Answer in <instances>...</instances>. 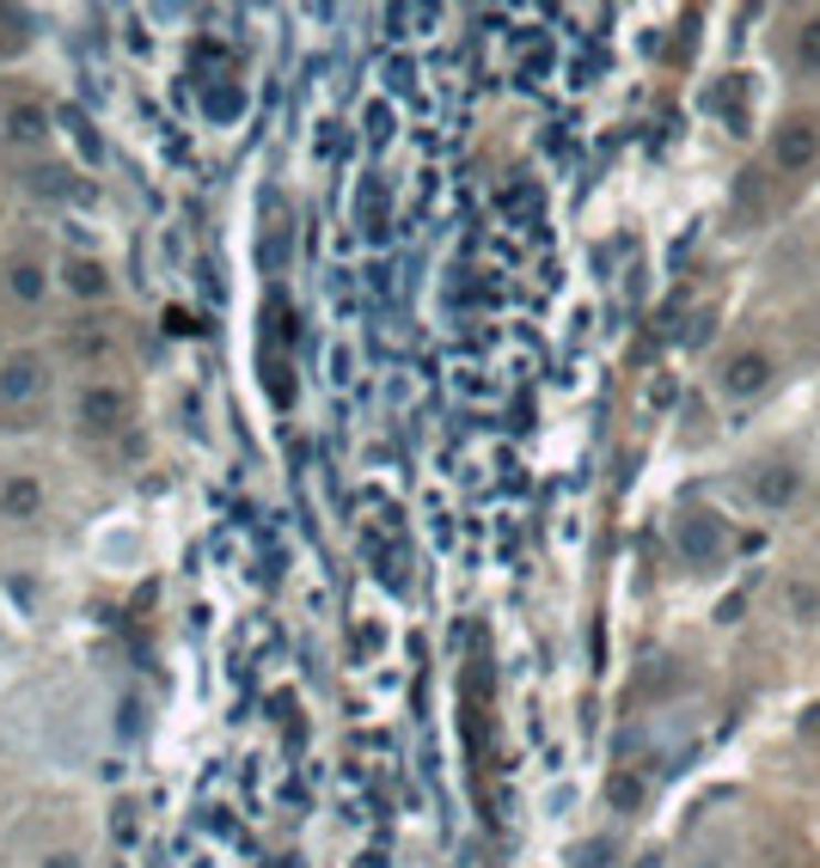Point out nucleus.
<instances>
[{
    "label": "nucleus",
    "instance_id": "1a4fd4ad",
    "mask_svg": "<svg viewBox=\"0 0 820 868\" xmlns=\"http://www.w3.org/2000/svg\"><path fill=\"white\" fill-rule=\"evenodd\" d=\"M62 282L80 294V300H105V294H111V269L98 264V257H67Z\"/></svg>",
    "mask_w": 820,
    "mask_h": 868
},
{
    "label": "nucleus",
    "instance_id": "dca6fc26",
    "mask_svg": "<svg viewBox=\"0 0 820 868\" xmlns=\"http://www.w3.org/2000/svg\"><path fill=\"white\" fill-rule=\"evenodd\" d=\"M31 184H38L43 197H67V190H74V171H67V166H43Z\"/></svg>",
    "mask_w": 820,
    "mask_h": 868
},
{
    "label": "nucleus",
    "instance_id": "f3484780",
    "mask_svg": "<svg viewBox=\"0 0 820 868\" xmlns=\"http://www.w3.org/2000/svg\"><path fill=\"white\" fill-rule=\"evenodd\" d=\"M43 868H80V856H74V850H55V856H50V862H43Z\"/></svg>",
    "mask_w": 820,
    "mask_h": 868
},
{
    "label": "nucleus",
    "instance_id": "6e6552de",
    "mask_svg": "<svg viewBox=\"0 0 820 868\" xmlns=\"http://www.w3.org/2000/svg\"><path fill=\"white\" fill-rule=\"evenodd\" d=\"M680 551H686L692 563H716V551H723V532H716V520H704V514H686V520H680Z\"/></svg>",
    "mask_w": 820,
    "mask_h": 868
},
{
    "label": "nucleus",
    "instance_id": "0eeeda50",
    "mask_svg": "<svg viewBox=\"0 0 820 868\" xmlns=\"http://www.w3.org/2000/svg\"><path fill=\"white\" fill-rule=\"evenodd\" d=\"M0 514H7V520H38L43 514V484L31 472H13L7 484H0Z\"/></svg>",
    "mask_w": 820,
    "mask_h": 868
},
{
    "label": "nucleus",
    "instance_id": "423d86ee",
    "mask_svg": "<svg viewBox=\"0 0 820 868\" xmlns=\"http://www.w3.org/2000/svg\"><path fill=\"white\" fill-rule=\"evenodd\" d=\"M796 489H802V472H796L790 459L754 465V501H759V508H790Z\"/></svg>",
    "mask_w": 820,
    "mask_h": 868
},
{
    "label": "nucleus",
    "instance_id": "7ed1b4c3",
    "mask_svg": "<svg viewBox=\"0 0 820 868\" xmlns=\"http://www.w3.org/2000/svg\"><path fill=\"white\" fill-rule=\"evenodd\" d=\"M820 159V129L808 117H790L778 123V135H771V166L778 171H808Z\"/></svg>",
    "mask_w": 820,
    "mask_h": 868
},
{
    "label": "nucleus",
    "instance_id": "2eb2a0df",
    "mask_svg": "<svg viewBox=\"0 0 820 868\" xmlns=\"http://www.w3.org/2000/svg\"><path fill=\"white\" fill-rule=\"evenodd\" d=\"M19 50H25V13L0 7V55H19Z\"/></svg>",
    "mask_w": 820,
    "mask_h": 868
},
{
    "label": "nucleus",
    "instance_id": "ddd939ff",
    "mask_svg": "<svg viewBox=\"0 0 820 868\" xmlns=\"http://www.w3.org/2000/svg\"><path fill=\"white\" fill-rule=\"evenodd\" d=\"M784 605H790L796 624H814L820 618V588L814 581H790V588H784Z\"/></svg>",
    "mask_w": 820,
    "mask_h": 868
},
{
    "label": "nucleus",
    "instance_id": "f8f14e48",
    "mask_svg": "<svg viewBox=\"0 0 820 868\" xmlns=\"http://www.w3.org/2000/svg\"><path fill=\"white\" fill-rule=\"evenodd\" d=\"M7 288H13L19 300H38V294H43V269H38V257H13V264H7Z\"/></svg>",
    "mask_w": 820,
    "mask_h": 868
},
{
    "label": "nucleus",
    "instance_id": "39448f33",
    "mask_svg": "<svg viewBox=\"0 0 820 868\" xmlns=\"http://www.w3.org/2000/svg\"><path fill=\"white\" fill-rule=\"evenodd\" d=\"M62 349L74 361H111V356H117V325H105V318H80V325L62 330Z\"/></svg>",
    "mask_w": 820,
    "mask_h": 868
},
{
    "label": "nucleus",
    "instance_id": "f03ea898",
    "mask_svg": "<svg viewBox=\"0 0 820 868\" xmlns=\"http://www.w3.org/2000/svg\"><path fill=\"white\" fill-rule=\"evenodd\" d=\"M43 385H50V368H43V356L19 349V356L0 361V410H31V404L43 398Z\"/></svg>",
    "mask_w": 820,
    "mask_h": 868
},
{
    "label": "nucleus",
    "instance_id": "9d476101",
    "mask_svg": "<svg viewBox=\"0 0 820 868\" xmlns=\"http://www.w3.org/2000/svg\"><path fill=\"white\" fill-rule=\"evenodd\" d=\"M7 135H13V141H43V135H50V110H43L38 98H19V105L7 110Z\"/></svg>",
    "mask_w": 820,
    "mask_h": 868
},
{
    "label": "nucleus",
    "instance_id": "a211bd4d",
    "mask_svg": "<svg viewBox=\"0 0 820 868\" xmlns=\"http://www.w3.org/2000/svg\"><path fill=\"white\" fill-rule=\"evenodd\" d=\"M802 734H808V740H814V734H820V703H814V710H808V716H802Z\"/></svg>",
    "mask_w": 820,
    "mask_h": 868
},
{
    "label": "nucleus",
    "instance_id": "6ab92c4d",
    "mask_svg": "<svg viewBox=\"0 0 820 868\" xmlns=\"http://www.w3.org/2000/svg\"><path fill=\"white\" fill-rule=\"evenodd\" d=\"M0 361H7V356H0Z\"/></svg>",
    "mask_w": 820,
    "mask_h": 868
},
{
    "label": "nucleus",
    "instance_id": "9b49d317",
    "mask_svg": "<svg viewBox=\"0 0 820 868\" xmlns=\"http://www.w3.org/2000/svg\"><path fill=\"white\" fill-rule=\"evenodd\" d=\"M607 802L619 807V814H637V807H643V776H637V771H612L607 776Z\"/></svg>",
    "mask_w": 820,
    "mask_h": 868
},
{
    "label": "nucleus",
    "instance_id": "4468645a",
    "mask_svg": "<svg viewBox=\"0 0 820 868\" xmlns=\"http://www.w3.org/2000/svg\"><path fill=\"white\" fill-rule=\"evenodd\" d=\"M796 67L820 74V19H802V31H796Z\"/></svg>",
    "mask_w": 820,
    "mask_h": 868
},
{
    "label": "nucleus",
    "instance_id": "20e7f679",
    "mask_svg": "<svg viewBox=\"0 0 820 868\" xmlns=\"http://www.w3.org/2000/svg\"><path fill=\"white\" fill-rule=\"evenodd\" d=\"M716 385H723L728 398H759L771 385V356H766V349H742V356H728L723 368H716Z\"/></svg>",
    "mask_w": 820,
    "mask_h": 868
},
{
    "label": "nucleus",
    "instance_id": "f257e3e1",
    "mask_svg": "<svg viewBox=\"0 0 820 868\" xmlns=\"http://www.w3.org/2000/svg\"><path fill=\"white\" fill-rule=\"evenodd\" d=\"M129 416H135V398L117 380H98L80 392V428L86 434H117V428H129Z\"/></svg>",
    "mask_w": 820,
    "mask_h": 868
}]
</instances>
